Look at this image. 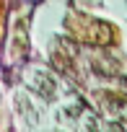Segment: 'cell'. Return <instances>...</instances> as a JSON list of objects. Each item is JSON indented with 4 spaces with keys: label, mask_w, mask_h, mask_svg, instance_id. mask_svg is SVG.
<instances>
[{
    "label": "cell",
    "mask_w": 127,
    "mask_h": 132,
    "mask_svg": "<svg viewBox=\"0 0 127 132\" xmlns=\"http://www.w3.org/2000/svg\"><path fill=\"white\" fill-rule=\"evenodd\" d=\"M88 119H86V127H83V132H101V127H99V119L93 117V114H86Z\"/></svg>",
    "instance_id": "8992f818"
},
{
    "label": "cell",
    "mask_w": 127,
    "mask_h": 132,
    "mask_svg": "<svg viewBox=\"0 0 127 132\" xmlns=\"http://www.w3.org/2000/svg\"><path fill=\"white\" fill-rule=\"evenodd\" d=\"M101 96H104L109 114H114V122L127 124V98H119V96H112V93H101Z\"/></svg>",
    "instance_id": "7a4b0ae2"
},
{
    "label": "cell",
    "mask_w": 127,
    "mask_h": 132,
    "mask_svg": "<svg viewBox=\"0 0 127 132\" xmlns=\"http://www.w3.org/2000/svg\"><path fill=\"white\" fill-rule=\"evenodd\" d=\"M16 106L26 114V119H29V122H36V109H34V106H29V101H26V96H23V93H18V96H16Z\"/></svg>",
    "instance_id": "277c9868"
},
{
    "label": "cell",
    "mask_w": 127,
    "mask_h": 132,
    "mask_svg": "<svg viewBox=\"0 0 127 132\" xmlns=\"http://www.w3.org/2000/svg\"><path fill=\"white\" fill-rule=\"evenodd\" d=\"M16 47L21 52L26 49V23L23 21H18V26H16Z\"/></svg>",
    "instance_id": "5b68a950"
},
{
    "label": "cell",
    "mask_w": 127,
    "mask_h": 132,
    "mask_svg": "<svg viewBox=\"0 0 127 132\" xmlns=\"http://www.w3.org/2000/svg\"><path fill=\"white\" fill-rule=\"evenodd\" d=\"M29 83H31V88H34L42 98H47V101H52L54 93H57V86H54L52 75H47L44 70H34L31 78H29Z\"/></svg>",
    "instance_id": "6da1fadb"
},
{
    "label": "cell",
    "mask_w": 127,
    "mask_h": 132,
    "mask_svg": "<svg viewBox=\"0 0 127 132\" xmlns=\"http://www.w3.org/2000/svg\"><path fill=\"white\" fill-rule=\"evenodd\" d=\"M81 111H83V104H75V106H68V109H65V114H68V119H75V117H78Z\"/></svg>",
    "instance_id": "52a82bcc"
},
{
    "label": "cell",
    "mask_w": 127,
    "mask_h": 132,
    "mask_svg": "<svg viewBox=\"0 0 127 132\" xmlns=\"http://www.w3.org/2000/svg\"><path fill=\"white\" fill-rule=\"evenodd\" d=\"M104 132H124V127H122L119 122H109V124L104 127Z\"/></svg>",
    "instance_id": "ba28073f"
},
{
    "label": "cell",
    "mask_w": 127,
    "mask_h": 132,
    "mask_svg": "<svg viewBox=\"0 0 127 132\" xmlns=\"http://www.w3.org/2000/svg\"><path fill=\"white\" fill-rule=\"evenodd\" d=\"M119 83H122V86L127 88V78H124V75H119Z\"/></svg>",
    "instance_id": "9c48e42d"
},
{
    "label": "cell",
    "mask_w": 127,
    "mask_h": 132,
    "mask_svg": "<svg viewBox=\"0 0 127 132\" xmlns=\"http://www.w3.org/2000/svg\"><path fill=\"white\" fill-rule=\"evenodd\" d=\"M54 44L60 47V52H57V54H65V57H70V60L81 52V49H78V44H75L70 36H65V34H60V36L54 39Z\"/></svg>",
    "instance_id": "3957f363"
}]
</instances>
